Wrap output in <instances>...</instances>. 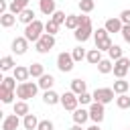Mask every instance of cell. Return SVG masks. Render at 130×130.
<instances>
[{
	"mask_svg": "<svg viewBox=\"0 0 130 130\" xmlns=\"http://www.w3.org/2000/svg\"><path fill=\"white\" fill-rule=\"evenodd\" d=\"M53 83H55V77H53L51 73H43V75L39 77V87H41V89H51Z\"/></svg>",
	"mask_w": 130,
	"mask_h": 130,
	"instance_id": "obj_18",
	"label": "cell"
},
{
	"mask_svg": "<svg viewBox=\"0 0 130 130\" xmlns=\"http://www.w3.org/2000/svg\"><path fill=\"white\" fill-rule=\"evenodd\" d=\"M53 128H55V126H53L51 120H41L39 126H37V130H53Z\"/></svg>",
	"mask_w": 130,
	"mask_h": 130,
	"instance_id": "obj_41",
	"label": "cell"
},
{
	"mask_svg": "<svg viewBox=\"0 0 130 130\" xmlns=\"http://www.w3.org/2000/svg\"><path fill=\"white\" fill-rule=\"evenodd\" d=\"M77 26H79V16H75V14H67L65 28H69V30H75Z\"/></svg>",
	"mask_w": 130,
	"mask_h": 130,
	"instance_id": "obj_31",
	"label": "cell"
},
{
	"mask_svg": "<svg viewBox=\"0 0 130 130\" xmlns=\"http://www.w3.org/2000/svg\"><path fill=\"white\" fill-rule=\"evenodd\" d=\"M28 71H30V77H41L45 73V67H43V63H30Z\"/></svg>",
	"mask_w": 130,
	"mask_h": 130,
	"instance_id": "obj_32",
	"label": "cell"
},
{
	"mask_svg": "<svg viewBox=\"0 0 130 130\" xmlns=\"http://www.w3.org/2000/svg\"><path fill=\"white\" fill-rule=\"evenodd\" d=\"M128 89H130V81H126L124 77H120V79L114 81V91H116L118 95H120V93H126Z\"/></svg>",
	"mask_w": 130,
	"mask_h": 130,
	"instance_id": "obj_21",
	"label": "cell"
},
{
	"mask_svg": "<svg viewBox=\"0 0 130 130\" xmlns=\"http://www.w3.org/2000/svg\"><path fill=\"white\" fill-rule=\"evenodd\" d=\"M39 122H41V120H39L35 114H26V116H22V126H24L26 130H37Z\"/></svg>",
	"mask_w": 130,
	"mask_h": 130,
	"instance_id": "obj_16",
	"label": "cell"
},
{
	"mask_svg": "<svg viewBox=\"0 0 130 130\" xmlns=\"http://www.w3.org/2000/svg\"><path fill=\"white\" fill-rule=\"evenodd\" d=\"M69 130H85V128H83V124H73Z\"/></svg>",
	"mask_w": 130,
	"mask_h": 130,
	"instance_id": "obj_46",
	"label": "cell"
},
{
	"mask_svg": "<svg viewBox=\"0 0 130 130\" xmlns=\"http://www.w3.org/2000/svg\"><path fill=\"white\" fill-rule=\"evenodd\" d=\"M108 57H110L112 61H118L120 57H124V51H122V47H120V45H112V49L108 51Z\"/></svg>",
	"mask_w": 130,
	"mask_h": 130,
	"instance_id": "obj_29",
	"label": "cell"
},
{
	"mask_svg": "<svg viewBox=\"0 0 130 130\" xmlns=\"http://www.w3.org/2000/svg\"><path fill=\"white\" fill-rule=\"evenodd\" d=\"M116 106H118L120 110H128V108H130V95H128V93H120V95L116 98Z\"/></svg>",
	"mask_w": 130,
	"mask_h": 130,
	"instance_id": "obj_28",
	"label": "cell"
},
{
	"mask_svg": "<svg viewBox=\"0 0 130 130\" xmlns=\"http://www.w3.org/2000/svg\"><path fill=\"white\" fill-rule=\"evenodd\" d=\"M14 93H16V91H12V89H6V87H2V85H0V100H2V104H12V100H14Z\"/></svg>",
	"mask_w": 130,
	"mask_h": 130,
	"instance_id": "obj_27",
	"label": "cell"
},
{
	"mask_svg": "<svg viewBox=\"0 0 130 130\" xmlns=\"http://www.w3.org/2000/svg\"><path fill=\"white\" fill-rule=\"evenodd\" d=\"M128 71H130V59L128 57H120L118 61H114V75H116V79L126 77Z\"/></svg>",
	"mask_w": 130,
	"mask_h": 130,
	"instance_id": "obj_8",
	"label": "cell"
},
{
	"mask_svg": "<svg viewBox=\"0 0 130 130\" xmlns=\"http://www.w3.org/2000/svg\"><path fill=\"white\" fill-rule=\"evenodd\" d=\"M122 26H124V22L120 18H108L106 24H104V28L108 32H122Z\"/></svg>",
	"mask_w": 130,
	"mask_h": 130,
	"instance_id": "obj_12",
	"label": "cell"
},
{
	"mask_svg": "<svg viewBox=\"0 0 130 130\" xmlns=\"http://www.w3.org/2000/svg\"><path fill=\"white\" fill-rule=\"evenodd\" d=\"M85 59H87L91 65H98V63H100L104 57H102V51L95 47V49H89V51H87V57H85Z\"/></svg>",
	"mask_w": 130,
	"mask_h": 130,
	"instance_id": "obj_23",
	"label": "cell"
},
{
	"mask_svg": "<svg viewBox=\"0 0 130 130\" xmlns=\"http://www.w3.org/2000/svg\"><path fill=\"white\" fill-rule=\"evenodd\" d=\"M122 37H124L126 43H130V24H124L122 26Z\"/></svg>",
	"mask_w": 130,
	"mask_h": 130,
	"instance_id": "obj_43",
	"label": "cell"
},
{
	"mask_svg": "<svg viewBox=\"0 0 130 130\" xmlns=\"http://www.w3.org/2000/svg\"><path fill=\"white\" fill-rule=\"evenodd\" d=\"M77 100H79V104H81V106H89V104L93 102V93L83 91V93H79V95H77Z\"/></svg>",
	"mask_w": 130,
	"mask_h": 130,
	"instance_id": "obj_36",
	"label": "cell"
},
{
	"mask_svg": "<svg viewBox=\"0 0 130 130\" xmlns=\"http://www.w3.org/2000/svg\"><path fill=\"white\" fill-rule=\"evenodd\" d=\"M118 18H120V20H122L124 24H130V10H122Z\"/></svg>",
	"mask_w": 130,
	"mask_h": 130,
	"instance_id": "obj_42",
	"label": "cell"
},
{
	"mask_svg": "<svg viewBox=\"0 0 130 130\" xmlns=\"http://www.w3.org/2000/svg\"><path fill=\"white\" fill-rule=\"evenodd\" d=\"M57 24H65V20H67V16H65V12H61V10H55L53 12V16H51Z\"/></svg>",
	"mask_w": 130,
	"mask_h": 130,
	"instance_id": "obj_39",
	"label": "cell"
},
{
	"mask_svg": "<svg viewBox=\"0 0 130 130\" xmlns=\"http://www.w3.org/2000/svg\"><path fill=\"white\" fill-rule=\"evenodd\" d=\"M24 8H28V0H12L10 6H8V12H12V14H20Z\"/></svg>",
	"mask_w": 130,
	"mask_h": 130,
	"instance_id": "obj_17",
	"label": "cell"
},
{
	"mask_svg": "<svg viewBox=\"0 0 130 130\" xmlns=\"http://www.w3.org/2000/svg\"><path fill=\"white\" fill-rule=\"evenodd\" d=\"M2 87H6V89H12V91H16V77L12 75V77H2V83H0Z\"/></svg>",
	"mask_w": 130,
	"mask_h": 130,
	"instance_id": "obj_33",
	"label": "cell"
},
{
	"mask_svg": "<svg viewBox=\"0 0 130 130\" xmlns=\"http://www.w3.org/2000/svg\"><path fill=\"white\" fill-rule=\"evenodd\" d=\"M128 73H130V71H128Z\"/></svg>",
	"mask_w": 130,
	"mask_h": 130,
	"instance_id": "obj_48",
	"label": "cell"
},
{
	"mask_svg": "<svg viewBox=\"0 0 130 130\" xmlns=\"http://www.w3.org/2000/svg\"><path fill=\"white\" fill-rule=\"evenodd\" d=\"M26 49H28V41H26V37H16V39L12 41V53H16V55H24Z\"/></svg>",
	"mask_w": 130,
	"mask_h": 130,
	"instance_id": "obj_10",
	"label": "cell"
},
{
	"mask_svg": "<svg viewBox=\"0 0 130 130\" xmlns=\"http://www.w3.org/2000/svg\"><path fill=\"white\" fill-rule=\"evenodd\" d=\"M43 30H45V24L37 18V20H32L30 24H26V28H24V37H26L28 43H37V41L43 37Z\"/></svg>",
	"mask_w": 130,
	"mask_h": 130,
	"instance_id": "obj_1",
	"label": "cell"
},
{
	"mask_svg": "<svg viewBox=\"0 0 130 130\" xmlns=\"http://www.w3.org/2000/svg\"><path fill=\"white\" fill-rule=\"evenodd\" d=\"M53 47H55V35H49V32H43V37L35 43V49L39 53H49Z\"/></svg>",
	"mask_w": 130,
	"mask_h": 130,
	"instance_id": "obj_3",
	"label": "cell"
},
{
	"mask_svg": "<svg viewBox=\"0 0 130 130\" xmlns=\"http://www.w3.org/2000/svg\"><path fill=\"white\" fill-rule=\"evenodd\" d=\"M8 6H10V4H6V0H0V14H4Z\"/></svg>",
	"mask_w": 130,
	"mask_h": 130,
	"instance_id": "obj_44",
	"label": "cell"
},
{
	"mask_svg": "<svg viewBox=\"0 0 130 130\" xmlns=\"http://www.w3.org/2000/svg\"><path fill=\"white\" fill-rule=\"evenodd\" d=\"M71 55H73V59H75V61H81V59H85V57H87L85 49H81V47H75V49L71 51Z\"/></svg>",
	"mask_w": 130,
	"mask_h": 130,
	"instance_id": "obj_38",
	"label": "cell"
},
{
	"mask_svg": "<svg viewBox=\"0 0 130 130\" xmlns=\"http://www.w3.org/2000/svg\"><path fill=\"white\" fill-rule=\"evenodd\" d=\"M91 24H79L77 28H75V39L79 41V43H85L89 37H91Z\"/></svg>",
	"mask_w": 130,
	"mask_h": 130,
	"instance_id": "obj_9",
	"label": "cell"
},
{
	"mask_svg": "<svg viewBox=\"0 0 130 130\" xmlns=\"http://www.w3.org/2000/svg\"><path fill=\"white\" fill-rule=\"evenodd\" d=\"M61 106L65 108V110H69V112H75L77 110V106H79V100H77V93L75 91H65L63 95H61Z\"/></svg>",
	"mask_w": 130,
	"mask_h": 130,
	"instance_id": "obj_7",
	"label": "cell"
},
{
	"mask_svg": "<svg viewBox=\"0 0 130 130\" xmlns=\"http://www.w3.org/2000/svg\"><path fill=\"white\" fill-rule=\"evenodd\" d=\"M79 8H81V12H91L95 8V2L93 0H79Z\"/></svg>",
	"mask_w": 130,
	"mask_h": 130,
	"instance_id": "obj_37",
	"label": "cell"
},
{
	"mask_svg": "<svg viewBox=\"0 0 130 130\" xmlns=\"http://www.w3.org/2000/svg\"><path fill=\"white\" fill-rule=\"evenodd\" d=\"M14 114H18V116H26V114H30L26 100H18V102L14 104Z\"/></svg>",
	"mask_w": 130,
	"mask_h": 130,
	"instance_id": "obj_25",
	"label": "cell"
},
{
	"mask_svg": "<svg viewBox=\"0 0 130 130\" xmlns=\"http://www.w3.org/2000/svg\"><path fill=\"white\" fill-rule=\"evenodd\" d=\"M87 120H89V110L77 108V110L73 112V122H75V124H85Z\"/></svg>",
	"mask_w": 130,
	"mask_h": 130,
	"instance_id": "obj_15",
	"label": "cell"
},
{
	"mask_svg": "<svg viewBox=\"0 0 130 130\" xmlns=\"http://www.w3.org/2000/svg\"><path fill=\"white\" fill-rule=\"evenodd\" d=\"M85 130H102V128H100V124H95V122H93V124H91L89 128H85Z\"/></svg>",
	"mask_w": 130,
	"mask_h": 130,
	"instance_id": "obj_47",
	"label": "cell"
},
{
	"mask_svg": "<svg viewBox=\"0 0 130 130\" xmlns=\"http://www.w3.org/2000/svg\"><path fill=\"white\" fill-rule=\"evenodd\" d=\"M112 45H114V43H112V39H110V37H106V39H102V41H98V43H95V47H98L100 51H110V49H112Z\"/></svg>",
	"mask_w": 130,
	"mask_h": 130,
	"instance_id": "obj_35",
	"label": "cell"
},
{
	"mask_svg": "<svg viewBox=\"0 0 130 130\" xmlns=\"http://www.w3.org/2000/svg\"><path fill=\"white\" fill-rule=\"evenodd\" d=\"M71 91H75V93L79 95V93L87 91V83H85L83 79H79V77H77V79H73V81H71Z\"/></svg>",
	"mask_w": 130,
	"mask_h": 130,
	"instance_id": "obj_24",
	"label": "cell"
},
{
	"mask_svg": "<svg viewBox=\"0 0 130 130\" xmlns=\"http://www.w3.org/2000/svg\"><path fill=\"white\" fill-rule=\"evenodd\" d=\"M39 8H41V12L47 14V16H53V12L57 10L55 0H39Z\"/></svg>",
	"mask_w": 130,
	"mask_h": 130,
	"instance_id": "obj_14",
	"label": "cell"
},
{
	"mask_svg": "<svg viewBox=\"0 0 130 130\" xmlns=\"http://www.w3.org/2000/svg\"><path fill=\"white\" fill-rule=\"evenodd\" d=\"M79 24H91V18L89 16H79Z\"/></svg>",
	"mask_w": 130,
	"mask_h": 130,
	"instance_id": "obj_45",
	"label": "cell"
},
{
	"mask_svg": "<svg viewBox=\"0 0 130 130\" xmlns=\"http://www.w3.org/2000/svg\"><path fill=\"white\" fill-rule=\"evenodd\" d=\"M73 63H75V59H73V55L71 53H59V57H57V67H59V71H63V73H69L71 69H73Z\"/></svg>",
	"mask_w": 130,
	"mask_h": 130,
	"instance_id": "obj_6",
	"label": "cell"
},
{
	"mask_svg": "<svg viewBox=\"0 0 130 130\" xmlns=\"http://www.w3.org/2000/svg\"><path fill=\"white\" fill-rule=\"evenodd\" d=\"M114 87H95L93 91V102H100V104H110L114 100Z\"/></svg>",
	"mask_w": 130,
	"mask_h": 130,
	"instance_id": "obj_4",
	"label": "cell"
},
{
	"mask_svg": "<svg viewBox=\"0 0 130 130\" xmlns=\"http://www.w3.org/2000/svg\"><path fill=\"white\" fill-rule=\"evenodd\" d=\"M14 22H16V14H12V12H4V14H0V24H2L4 28H10Z\"/></svg>",
	"mask_w": 130,
	"mask_h": 130,
	"instance_id": "obj_22",
	"label": "cell"
},
{
	"mask_svg": "<svg viewBox=\"0 0 130 130\" xmlns=\"http://www.w3.org/2000/svg\"><path fill=\"white\" fill-rule=\"evenodd\" d=\"M59 26H61V24H57V22H55L53 18H49V20L45 22V32H49V35H57Z\"/></svg>",
	"mask_w": 130,
	"mask_h": 130,
	"instance_id": "obj_34",
	"label": "cell"
},
{
	"mask_svg": "<svg viewBox=\"0 0 130 130\" xmlns=\"http://www.w3.org/2000/svg\"><path fill=\"white\" fill-rule=\"evenodd\" d=\"M98 71L100 73H112L114 71V65H112V59H102L100 63H98Z\"/></svg>",
	"mask_w": 130,
	"mask_h": 130,
	"instance_id": "obj_26",
	"label": "cell"
},
{
	"mask_svg": "<svg viewBox=\"0 0 130 130\" xmlns=\"http://www.w3.org/2000/svg\"><path fill=\"white\" fill-rule=\"evenodd\" d=\"M43 102H45L47 106H55V104H61V95H59L57 91H53V89H45Z\"/></svg>",
	"mask_w": 130,
	"mask_h": 130,
	"instance_id": "obj_13",
	"label": "cell"
},
{
	"mask_svg": "<svg viewBox=\"0 0 130 130\" xmlns=\"http://www.w3.org/2000/svg\"><path fill=\"white\" fill-rule=\"evenodd\" d=\"M39 91V83H32V81H20L18 87H16V98L18 100H30L35 98Z\"/></svg>",
	"mask_w": 130,
	"mask_h": 130,
	"instance_id": "obj_2",
	"label": "cell"
},
{
	"mask_svg": "<svg viewBox=\"0 0 130 130\" xmlns=\"http://www.w3.org/2000/svg\"><path fill=\"white\" fill-rule=\"evenodd\" d=\"M106 104H100V102H91L89 104V120L91 122H95V124H100L104 118H106V108H104Z\"/></svg>",
	"mask_w": 130,
	"mask_h": 130,
	"instance_id": "obj_5",
	"label": "cell"
},
{
	"mask_svg": "<svg viewBox=\"0 0 130 130\" xmlns=\"http://www.w3.org/2000/svg\"><path fill=\"white\" fill-rule=\"evenodd\" d=\"M20 126V116L18 114H10L2 120V130H16Z\"/></svg>",
	"mask_w": 130,
	"mask_h": 130,
	"instance_id": "obj_11",
	"label": "cell"
},
{
	"mask_svg": "<svg viewBox=\"0 0 130 130\" xmlns=\"http://www.w3.org/2000/svg\"><path fill=\"white\" fill-rule=\"evenodd\" d=\"M106 37H110V32H108L106 28H98V30H93V39H95V43L102 41V39H106Z\"/></svg>",
	"mask_w": 130,
	"mask_h": 130,
	"instance_id": "obj_40",
	"label": "cell"
},
{
	"mask_svg": "<svg viewBox=\"0 0 130 130\" xmlns=\"http://www.w3.org/2000/svg\"><path fill=\"white\" fill-rule=\"evenodd\" d=\"M14 77H16V81H26V79L30 77V71H28V67L16 65V67H14Z\"/></svg>",
	"mask_w": 130,
	"mask_h": 130,
	"instance_id": "obj_20",
	"label": "cell"
},
{
	"mask_svg": "<svg viewBox=\"0 0 130 130\" xmlns=\"http://www.w3.org/2000/svg\"><path fill=\"white\" fill-rule=\"evenodd\" d=\"M18 20H20L22 24H30L32 20H37V18H35V10H32V8H24V10L18 14Z\"/></svg>",
	"mask_w": 130,
	"mask_h": 130,
	"instance_id": "obj_19",
	"label": "cell"
},
{
	"mask_svg": "<svg viewBox=\"0 0 130 130\" xmlns=\"http://www.w3.org/2000/svg\"><path fill=\"white\" fill-rule=\"evenodd\" d=\"M16 65H14V59L10 57V55H6V57H2L0 59V69L2 71H10V69H14Z\"/></svg>",
	"mask_w": 130,
	"mask_h": 130,
	"instance_id": "obj_30",
	"label": "cell"
}]
</instances>
